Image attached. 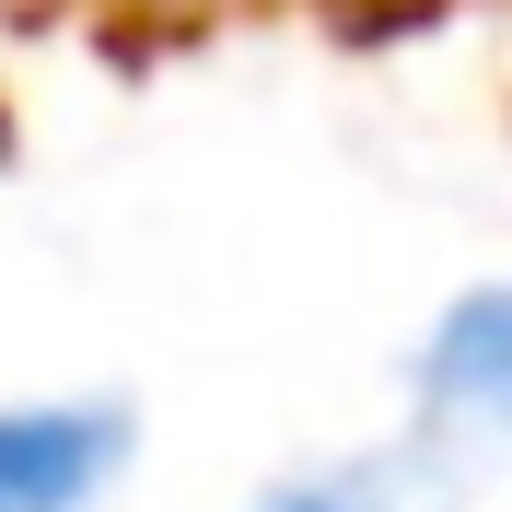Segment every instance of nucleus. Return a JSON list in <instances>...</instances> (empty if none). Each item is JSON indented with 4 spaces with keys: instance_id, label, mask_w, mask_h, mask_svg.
I'll return each mask as SVG.
<instances>
[{
    "instance_id": "obj_1",
    "label": "nucleus",
    "mask_w": 512,
    "mask_h": 512,
    "mask_svg": "<svg viewBox=\"0 0 512 512\" xmlns=\"http://www.w3.org/2000/svg\"><path fill=\"white\" fill-rule=\"evenodd\" d=\"M128 408L117 396H35L0 408V512H105L128 466Z\"/></svg>"
},
{
    "instance_id": "obj_2",
    "label": "nucleus",
    "mask_w": 512,
    "mask_h": 512,
    "mask_svg": "<svg viewBox=\"0 0 512 512\" xmlns=\"http://www.w3.org/2000/svg\"><path fill=\"white\" fill-rule=\"evenodd\" d=\"M419 396L443 419H478V431H512V280L466 291L431 338H419Z\"/></svg>"
},
{
    "instance_id": "obj_3",
    "label": "nucleus",
    "mask_w": 512,
    "mask_h": 512,
    "mask_svg": "<svg viewBox=\"0 0 512 512\" xmlns=\"http://www.w3.org/2000/svg\"><path fill=\"white\" fill-rule=\"evenodd\" d=\"M256 512H454V501H443L431 466H408V454H361L338 478H291L280 501H256Z\"/></svg>"
}]
</instances>
